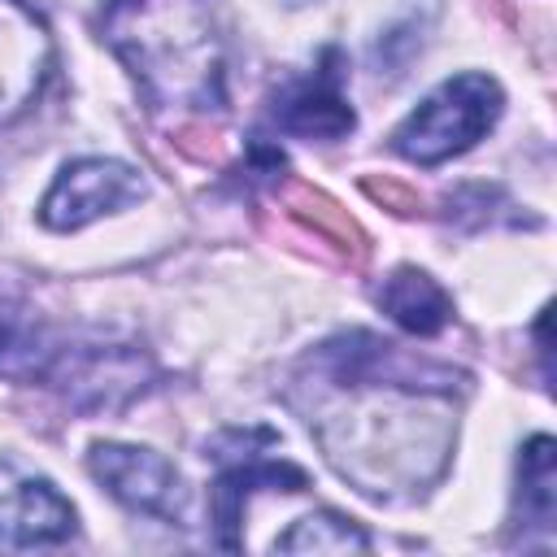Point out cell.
<instances>
[{
	"label": "cell",
	"mask_w": 557,
	"mask_h": 557,
	"mask_svg": "<svg viewBox=\"0 0 557 557\" xmlns=\"http://www.w3.org/2000/svg\"><path fill=\"white\" fill-rule=\"evenodd\" d=\"M453 366L413 357L400 344L348 331L318 344L292 396L326 461L370 500H413L448 466L457 418Z\"/></svg>",
	"instance_id": "obj_1"
},
{
	"label": "cell",
	"mask_w": 557,
	"mask_h": 557,
	"mask_svg": "<svg viewBox=\"0 0 557 557\" xmlns=\"http://www.w3.org/2000/svg\"><path fill=\"white\" fill-rule=\"evenodd\" d=\"M100 30L152 109L218 113L226 104V61L209 0H104Z\"/></svg>",
	"instance_id": "obj_2"
},
{
	"label": "cell",
	"mask_w": 557,
	"mask_h": 557,
	"mask_svg": "<svg viewBox=\"0 0 557 557\" xmlns=\"http://www.w3.org/2000/svg\"><path fill=\"white\" fill-rule=\"evenodd\" d=\"M505 91L492 74L466 70L444 78L422 104L392 131V148L413 165H440L448 157L470 152L500 117Z\"/></svg>",
	"instance_id": "obj_3"
},
{
	"label": "cell",
	"mask_w": 557,
	"mask_h": 557,
	"mask_svg": "<svg viewBox=\"0 0 557 557\" xmlns=\"http://www.w3.org/2000/svg\"><path fill=\"white\" fill-rule=\"evenodd\" d=\"M274 435L270 431H222L213 440V461H218V479L209 487V518L218 531L222 548H239V522L244 509L257 492H305L309 474L283 457H270Z\"/></svg>",
	"instance_id": "obj_4"
},
{
	"label": "cell",
	"mask_w": 557,
	"mask_h": 557,
	"mask_svg": "<svg viewBox=\"0 0 557 557\" xmlns=\"http://www.w3.org/2000/svg\"><path fill=\"white\" fill-rule=\"evenodd\" d=\"M87 470H91L96 483H104V492H109L113 500H122L126 509L148 513V518H161V522H174V527H187L191 492H187L183 474H178L161 453L139 448V444L104 440V444H91Z\"/></svg>",
	"instance_id": "obj_5"
},
{
	"label": "cell",
	"mask_w": 557,
	"mask_h": 557,
	"mask_svg": "<svg viewBox=\"0 0 557 557\" xmlns=\"http://www.w3.org/2000/svg\"><path fill=\"white\" fill-rule=\"evenodd\" d=\"M144 191L148 183L135 165L113 157H83V161H70L48 187L39 205V222L48 231H78L104 213H122L126 205H139Z\"/></svg>",
	"instance_id": "obj_6"
},
{
	"label": "cell",
	"mask_w": 557,
	"mask_h": 557,
	"mask_svg": "<svg viewBox=\"0 0 557 557\" xmlns=\"http://www.w3.org/2000/svg\"><path fill=\"white\" fill-rule=\"evenodd\" d=\"M74 505L57 492L48 474L26 470L13 457H0V548L26 553L65 544L74 535Z\"/></svg>",
	"instance_id": "obj_7"
},
{
	"label": "cell",
	"mask_w": 557,
	"mask_h": 557,
	"mask_svg": "<svg viewBox=\"0 0 557 557\" xmlns=\"http://www.w3.org/2000/svg\"><path fill=\"white\" fill-rule=\"evenodd\" d=\"M52 65V35L22 0H0V126L17 122Z\"/></svg>",
	"instance_id": "obj_8"
},
{
	"label": "cell",
	"mask_w": 557,
	"mask_h": 557,
	"mask_svg": "<svg viewBox=\"0 0 557 557\" xmlns=\"http://www.w3.org/2000/svg\"><path fill=\"white\" fill-rule=\"evenodd\" d=\"M335 61H339V52H326L322 70H313L309 78L292 83L274 100V126L283 135H296V139H344L357 126V113H352V104L344 96Z\"/></svg>",
	"instance_id": "obj_9"
},
{
	"label": "cell",
	"mask_w": 557,
	"mask_h": 557,
	"mask_svg": "<svg viewBox=\"0 0 557 557\" xmlns=\"http://www.w3.org/2000/svg\"><path fill=\"white\" fill-rule=\"evenodd\" d=\"M379 309L409 335H440L453 322V296L418 265H396L379 292H374Z\"/></svg>",
	"instance_id": "obj_10"
},
{
	"label": "cell",
	"mask_w": 557,
	"mask_h": 557,
	"mask_svg": "<svg viewBox=\"0 0 557 557\" xmlns=\"http://www.w3.org/2000/svg\"><path fill=\"white\" fill-rule=\"evenodd\" d=\"M553 513H557V453L548 435H535L518 457V527L548 535Z\"/></svg>",
	"instance_id": "obj_11"
},
{
	"label": "cell",
	"mask_w": 557,
	"mask_h": 557,
	"mask_svg": "<svg viewBox=\"0 0 557 557\" xmlns=\"http://www.w3.org/2000/svg\"><path fill=\"white\" fill-rule=\"evenodd\" d=\"M274 548L278 553H366L370 535L352 518H339V513L322 509V513H309V518L292 522V531H283L274 540Z\"/></svg>",
	"instance_id": "obj_12"
},
{
	"label": "cell",
	"mask_w": 557,
	"mask_h": 557,
	"mask_svg": "<svg viewBox=\"0 0 557 557\" xmlns=\"http://www.w3.org/2000/svg\"><path fill=\"white\" fill-rule=\"evenodd\" d=\"M52 352L57 348L39 331H26V326L0 318V374H9V379H44Z\"/></svg>",
	"instance_id": "obj_13"
},
{
	"label": "cell",
	"mask_w": 557,
	"mask_h": 557,
	"mask_svg": "<svg viewBox=\"0 0 557 557\" xmlns=\"http://www.w3.org/2000/svg\"><path fill=\"white\" fill-rule=\"evenodd\" d=\"M287 4H309V0H287Z\"/></svg>",
	"instance_id": "obj_14"
}]
</instances>
